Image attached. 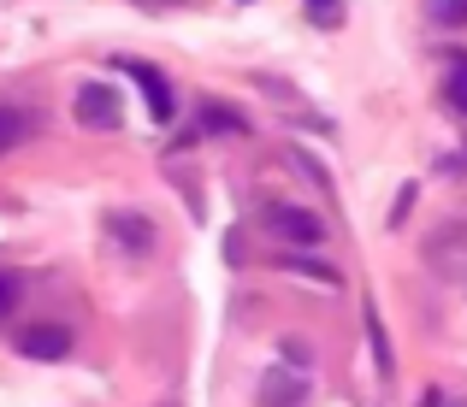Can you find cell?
<instances>
[{"label": "cell", "instance_id": "obj_1", "mask_svg": "<svg viewBox=\"0 0 467 407\" xmlns=\"http://www.w3.org/2000/svg\"><path fill=\"white\" fill-rule=\"evenodd\" d=\"M71 113H78L83 130H119V89L113 83H83Z\"/></svg>", "mask_w": 467, "mask_h": 407}, {"label": "cell", "instance_id": "obj_2", "mask_svg": "<svg viewBox=\"0 0 467 407\" xmlns=\"http://www.w3.org/2000/svg\"><path fill=\"white\" fill-rule=\"evenodd\" d=\"M266 225H273L285 242H302V249L326 242V225H319L314 213H302V207H266Z\"/></svg>", "mask_w": 467, "mask_h": 407}, {"label": "cell", "instance_id": "obj_3", "mask_svg": "<svg viewBox=\"0 0 467 407\" xmlns=\"http://www.w3.org/2000/svg\"><path fill=\"white\" fill-rule=\"evenodd\" d=\"M308 402V378L290 372V366H266L261 378V407H302Z\"/></svg>", "mask_w": 467, "mask_h": 407}, {"label": "cell", "instance_id": "obj_4", "mask_svg": "<svg viewBox=\"0 0 467 407\" xmlns=\"http://www.w3.org/2000/svg\"><path fill=\"white\" fill-rule=\"evenodd\" d=\"M18 349L30 354V361H66V354H71V331L66 325H24Z\"/></svg>", "mask_w": 467, "mask_h": 407}, {"label": "cell", "instance_id": "obj_5", "mask_svg": "<svg viewBox=\"0 0 467 407\" xmlns=\"http://www.w3.org/2000/svg\"><path fill=\"white\" fill-rule=\"evenodd\" d=\"M130 77L142 83V101H149V113L166 125V118H171V89H166V77H160V71H149V66H130Z\"/></svg>", "mask_w": 467, "mask_h": 407}, {"label": "cell", "instance_id": "obj_6", "mask_svg": "<svg viewBox=\"0 0 467 407\" xmlns=\"http://www.w3.org/2000/svg\"><path fill=\"white\" fill-rule=\"evenodd\" d=\"M202 130H213V136H243V130H249V118H243L237 107L207 101V107H202Z\"/></svg>", "mask_w": 467, "mask_h": 407}, {"label": "cell", "instance_id": "obj_7", "mask_svg": "<svg viewBox=\"0 0 467 407\" xmlns=\"http://www.w3.org/2000/svg\"><path fill=\"white\" fill-rule=\"evenodd\" d=\"M107 230H113L119 242H130V249H149V242H154V230L142 225L137 213H113V219H107Z\"/></svg>", "mask_w": 467, "mask_h": 407}, {"label": "cell", "instance_id": "obj_8", "mask_svg": "<svg viewBox=\"0 0 467 407\" xmlns=\"http://www.w3.org/2000/svg\"><path fill=\"white\" fill-rule=\"evenodd\" d=\"M444 95H450V107H456V113H467V54L450 59V83H444Z\"/></svg>", "mask_w": 467, "mask_h": 407}, {"label": "cell", "instance_id": "obj_9", "mask_svg": "<svg viewBox=\"0 0 467 407\" xmlns=\"http://www.w3.org/2000/svg\"><path fill=\"white\" fill-rule=\"evenodd\" d=\"M432 24H467V0H426Z\"/></svg>", "mask_w": 467, "mask_h": 407}, {"label": "cell", "instance_id": "obj_10", "mask_svg": "<svg viewBox=\"0 0 467 407\" xmlns=\"http://www.w3.org/2000/svg\"><path fill=\"white\" fill-rule=\"evenodd\" d=\"M302 6H308V18L326 24V30H331V24H343V0H302Z\"/></svg>", "mask_w": 467, "mask_h": 407}, {"label": "cell", "instance_id": "obj_11", "mask_svg": "<svg viewBox=\"0 0 467 407\" xmlns=\"http://www.w3.org/2000/svg\"><path fill=\"white\" fill-rule=\"evenodd\" d=\"M18 295H24V283H18V271H0V319L18 307Z\"/></svg>", "mask_w": 467, "mask_h": 407}, {"label": "cell", "instance_id": "obj_12", "mask_svg": "<svg viewBox=\"0 0 467 407\" xmlns=\"http://www.w3.org/2000/svg\"><path fill=\"white\" fill-rule=\"evenodd\" d=\"M18 130H24V118H18V113H6V107H0V154H6V148L18 142Z\"/></svg>", "mask_w": 467, "mask_h": 407}]
</instances>
